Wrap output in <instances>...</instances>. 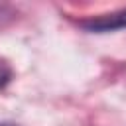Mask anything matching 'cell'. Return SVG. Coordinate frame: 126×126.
Wrapping results in <instances>:
<instances>
[{
  "mask_svg": "<svg viewBox=\"0 0 126 126\" xmlns=\"http://www.w3.org/2000/svg\"><path fill=\"white\" fill-rule=\"evenodd\" d=\"M10 79H12V69H10V65L0 59V89H2Z\"/></svg>",
  "mask_w": 126,
  "mask_h": 126,
  "instance_id": "cell-2",
  "label": "cell"
},
{
  "mask_svg": "<svg viewBox=\"0 0 126 126\" xmlns=\"http://www.w3.org/2000/svg\"><path fill=\"white\" fill-rule=\"evenodd\" d=\"M0 126H16V124H12V122H0Z\"/></svg>",
  "mask_w": 126,
  "mask_h": 126,
  "instance_id": "cell-3",
  "label": "cell"
},
{
  "mask_svg": "<svg viewBox=\"0 0 126 126\" xmlns=\"http://www.w3.org/2000/svg\"><path fill=\"white\" fill-rule=\"evenodd\" d=\"M81 26L91 30V32H108V30L126 28V10H118V12H112V14H104V16L81 22Z\"/></svg>",
  "mask_w": 126,
  "mask_h": 126,
  "instance_id": "cell-1",
  "label": "cell"
}]
</instances>
